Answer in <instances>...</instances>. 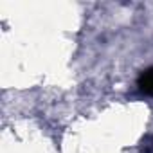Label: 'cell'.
I'll use <instances>...</instances> for the list:
<instances>
[{
	"label": "cell",
	"instance_id": "6da1fadb",
	"mask_svg": "<svg viewBox=\"0 0 153 153\" xmlns=\"http://www.w3.org/2000/svg\"><path fill=\"white\" fill-rule=\"evenodd\" d=\"M137 87H139V90L142 94L153 97V67H149V68L140 72L139 79H137Z\"/></svg>",
	"mask_w": 153,
	"mask_h": 153
}]
</instances>
